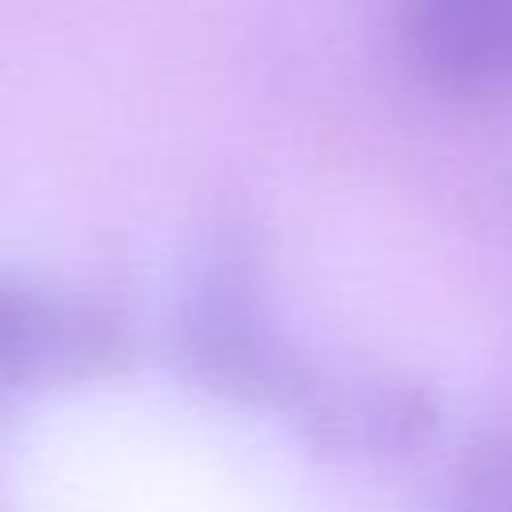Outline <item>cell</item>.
<instances>
[{
  "mask_svg": "<svg viewBox=\"0 0 512 512\" xmlns=\"http://www.w3.org/2000/svg\"><path fill=\"white\" fill-rule=\"evenodd\" d=\"M184 356L216 388L292 412H300L320 384L308 364L284 348L252 296V276L236 264H220L200 284L184 320Z\"/></svg>",
  "mask_w": 512,
  "mask_h": 512,
  "instance_id": "1",
  "label": "cell"
},
{
  "mask_svg": "<svg viewBox=\"0 0 512 512\" xmlns=\"http://www.w3.org/2000/svg\"><path fill=\"white\" fill-rule=\"evenodd\" d=\"M112 352L116 336L92 308L0 276V388L76 376Z\"/></svg>",
  "mask_w": 512,
  "mask_h": 512,
  "instance_id": "4",
  "label": "cell"
},
{
  "mask_svg": "<svg viewBox=\"0 0 512 512\" xmlns=\"http://www.w3.org/2000/svg\"><path fill=\"white\" fill-rule=\"evenodd\" d=\"M396 44L440 96L512 92V0H396Z\"/></svg>",
  "mask_w": 512,
  "mask_h": 512,
  "instance_id": "2",
  "label": "cell"
},
{
  "mask_svg": "<svg viewBox=\"0 0 512 512\" xmlns=\"http://www.w3.org/2000/svg\"><path fill=\"white\" fill-rule=\"evenodd\" d=\"M300 420L316 444L368 456H404L428 444L440 428V400L428 384L404 376L340 380L308 396Z\"/></svg>",
  "mask_w": 512,
  "mask_h": 512,
  "instance_id": "3",
  "label": "cell"
},
{
  "mask_svg": "<svg viewBox=\"0 0 512 512\" xmlns=\"http://www.w3.org/2000/svg\"><path fill=\"white\" fill-rule=\"evenodd\" d=\"M448 512H512V428L480 440L460 460Z\"/></svg>",
  "mask_w": 512,
  "mask_h": 512,
  "instance_id": "5",
  "label": "cell"
}]
</instances>
